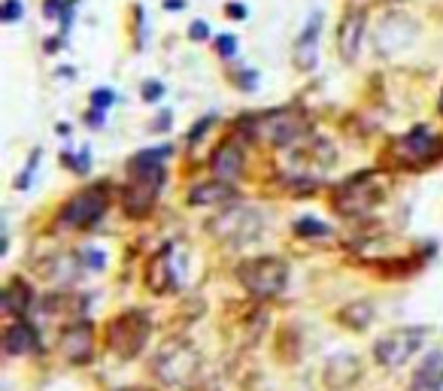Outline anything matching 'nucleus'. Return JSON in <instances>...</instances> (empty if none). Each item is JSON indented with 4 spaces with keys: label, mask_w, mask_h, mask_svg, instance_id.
Segmentation results:
<instances>
[{
    "label": "nucleus",
    "mask_w": 443,
    "mask_h": 391,
    "mask_svg": "<svg viewBox=\"0 0 443 391\" xmlns=\"http://www.w3.org/2000/svg\"><path fill=\"white\" fill-rule=\"evenodd\" d=\"M164 155L167 149L161 146L158 152H140L128 164V185L122 192V209L131 218H146L155 209L158 188L164 182Z\"/></svg>",
    "instance_id": "f257e3e1"
},
{
    "label": "nucleus",
    "mask_w": 443,
    "mask_h": 391,
    "mask_svg": "<svg viewBox=\"0 0 443 391\" xmlns=\"http://www.w3.org/2000/svg\"><path fill=\"white\" fill-rule=\"evenodd\" d=\"M198 373H200V352L183 337L161 343L158 352L152 355V376L174 391L195 385Z\"/></svg>",
    "instance_id": "f03ea898"
},
{
    "label": "nucleus",
    "mask_w": 443,
    "mask_h": 391,
    "mask_svg": "<svg viewBox=\"0 0 443 391\" xmlns=\"http://www.w3.org/2000/svg\"><path fill=\"white\" fill-rule=\"evenodd\" d=\"M237 279H240V285H243L253 297H258V300H270V297H277V294H283V292H286L289 267H286V261H283V258H274V255H255V258L240 261Z\"/></svg>",
    "instance_id": "7ed1b4c3"
},
{
    "label": "nucleus",
    "mask_w": 443,
    "mask_h": 391,
    "mask_svg": "<svg viewBox=\"0 0 443 391\" xmlns=\"http://www.w3.org/2000/svg\"><path fill=\"white\" fill-rule=\"evenodd\" d=\"M261 230H265V216L246 204H231L216 218H210V234L225 246H249L261 237Z\"/></svg>",
    "instance_id": "20e7f679"
},
{
    "label": "nucleus",
    "mask_w": 443,
    "mask_h": 391,
    "mask_svg": "<svg viewBox=\"0 0 443 391\" xmlns=\"http://www.w3.org/2000/svg\"><path fill=\"white\" fill-rule=\"evenodd\" d=\"M149 337H152V318L146 313H140V309L119 313L109 318V325H107V346H109V352L122 361H131L143 352Z\"/></svg>",
    "instance_id": "39448f33"
},
{
    "label": "nucleus",
    "mask_w": 443,
    "mask_h": 391,
    "mask_svg": "<svg viewBox=\"0 0 443 391\" xmlns=\"http://www.w3.org/2000/svg\"><path fill=\"white\" fill-rule=\"evenodd\" d=\"M109 206V194L104 185H95V188H85L67 200V204L58 209V228L64 230H83V228H92L100 216L107 213Z\"/></svg>",
    "instance_id": "423d86ee"
},
{
    "label": "nucleus",
    "mask_w": 443,
    "mask_h": 391,
    "mask_svg": "<svg viewBox=\"0 0 443 391\" xmlns=\"http://www.w3.org/2000/svg\"><path fill=\"white\" fill-rule=\"evenodd\" d=\"M425 343V328H395L374 343V361L386 370L404 367Z\"/></svg>",
    "instance_id": "0eeeda50"
},
{
    "label": "nucleus",
    "mask_w": 443,
    "mask_h": 391,
    "mask_svg": "<svg viewBox=\"0 0 443 391\" xmlns=\"http://www.w3.org/2000/svg\"><path fill=\"white\" fill-rule=\"evenodd\" d=\"M382 204V188L370 173H358L337 188V209L344 216H365Z\"/></svg>",
    "instance_id": "6e6552de"
},
{
    "label": "nucleus",
    "mask_w": 443,
    "mask_h": 391,
    "mask_svg": "<svg viewBox=\"0 0 443 391\" xmlns=\"http://www.w3.org/2000/svg\"><path fill=\"white\" fill-rule=\"evenodd\" d=\"M416 39V22L404 13H389L382 15L380 27L374 31V46L380 55H398Z\"/></svg>",
    "instance_id": "1a4fd4ad"
},
{
    "label": "nucleus",
    "mask_w": 443,
    "mask_h": 391,
    "mask_svg": "<svg viewBox=\"0 0 443 391\" xmlns=\"http://www.w3.org/2000/svg\"><path fill=\"white\" fill-rule=\"evenodd\" d=\"M304 134H307V122L298 109H274V113L265 116V122H261V137L279 149L298 143Z\"/></svg>",
    "instance_id": "9d476101"
},
{
    "label": "nucleus",
    "mask_w": 443,
    "mask_h": 391,
    "mask_svg": "<svg viewBox=\"0 0 443 391\" xmlns=\"http://www.w3.org/2000/svg\"><path fill=\"white\" fill-rule=\"evenodd\" d=\"M143 283L146 288L152 292L155 297H167L170 292H176L179 285V270H176V252L174 246H164L149 258L146 264V273H143Z\"/></svg>",
    "instance_id": "9b49d317"
},
{
    "label": "nucleus",
    "mask_w": 443,
    "mask_h": 391,
    "mask_svg": "<svg viewBox=\"0 0 443 391\" xmlns=\"http://www.w3.org/2000/svg\"><path fill=\"white\" fill-rule=\"evenodd\" d=\"M365 376V361L352 352H337L325 361L322 367V385L328 391H349L358 385V379Z\"/></svg>",
    "instance_id": "f8f14e48"
},
{
    "label": "nucleus",
    "mask_w": 443,
    "mask_h": 391,
    "mask_svg": "<svg viewBox=\"0 0 443 391\" xmlns=\"http://www.w3.org/2000/svg\"><path fill=\"white\" fill-rule=\"evenodd\" d=\"M365 27H368L365 6H349L337 25V52L344 61H356L361 39H365Z\"/></svg>",
    "instance_id": "ddd939ff"
},
{
    "label": "nucleus",
    "mask_w": 443,
    "mask_h": 391,
    "mask_svg": "<svg viewBox=\"0 0 443 391\" xmlns=\"http://www.w3.org/2000/svg\"><path fill=\"white\" fill-rule=\"evenodd\" d=\"M61 352L70 364H88L95 355V325L88 318L70 325L61 334Z\"/></svg>",
    "instance_id": "4468645a"
},
{
    "label": "nucleus",
    "mask_w": 443,
    "mask_h": 391,
    "mask_svg": "<svg viewBox=\"0 0 443 391\" xmlns=\"http://www.w3.org/2000/svg\"><path fill=\"white\" fill-rule=\"evenodd\" d=\"M319 34H322V13H313L307 18L304 31L298 34L295 46H291V64H295L301 73L313 70L319 61Z\"/></svg>",
    "instance_id": "2eb2a0df"
},
{
    "label": "nucleus",
    "mask_w": 443,
    "mask_h": 391,
    "mask_svg": "<svg viewBox=\"0 0 443 391\" xmlns=\"http://www.w3.org/2000/svg\"><path fill=\"white\" fill-rule=\"evenodd\" d=\"M395 155H398V161L407 167H419V164L431 161V155H435V137H431V130L416 128V130H410V134L398 137Z\"/></svg>",
    "instance_id": "dca6fc26"
},
{
    "label": "nucleus",
    "mask_w": 443,
    "mask_h": 391,
    "mask_svg": "<svg viewBox=\"0 0 443 391\" xmlns=\"http://www.w3.org/2000/svg\"><path fill=\"white\" fill-rule=\"evenodd\" d=\"M210 167H213V176L222 179V182H231L234 185L240 176H243V170H246V161H243V152H240V146L237 143H231V139H225L213 158H210Z\"/></svg>",
    "instance_id": "f3484780"
},
{
    "label": "nucleus",
    "mask_w": 443,
    "mask_h": 391,
    "mask_svg": "<svg viewBox=\"0 0 443 391\" xmlns=\"http://www.w3.org/2000/svg\"><path fill=\"white\" fill-rule=\"evenodd\" d=\"M234 197V185L231 182H222V179H207V182H198L188 188V206H219V204H228Z\"/></svg>",
    "instance_id": "a211bd4d"
},
{
    "label": "nucleus",
    "mask_w": 443,
    "mask_h": 391,
    "mask_svg": "<svg viewBox=\"0 0 443 391\" xmlns=\"http://www.w3.org/2000/svg\"><path fill=\"white\" fill-rule=\"evenodd\" d=\"M410 391H443V355L440 352H431L413 370Z\"/></svg>",
    "instance_id": "6ab92c4d"
},
{
    "label": "nucleus",
    "mask_w": 443,
    "mask_h": 391,
    "mask_svg": "<svg viewBox=\"0 0 443 391\" xmlns=\"http://www.w3.org/2000/svg\"><path fill=\"white\" fill-rule=\"evenodd\" d=\"M374 316H377V309H374V304H370V300H352V304H346V306L337 309V318H334V322H337L340 328L356 330V334H358V330H368V328H370Z\"/></svg>",
    "instance_id": "aec40b11"
},
{
    "label": "nucleus",
    "mask_w": 443,
    "mask_h": 391,
    "mask_svg": "<svg viewBox=\"0 0 443 391\" xmlns=\"http://www.w3.org/2000/svg\"><path fill=\"white\" fill-rule=\"evenodd\" d=\"M4 349L9 355H28L37 349V334L28 322H13L4 330Z\"/></svg>",
    "instance_id": "412c9836"
},
{
    "label": "nucleus",
    "mask_w": 443,
    "mask_h": 391,
    "mask_svg": "<svg viewBox=\"0 0 443 391\" xmlns=\"http://www.w3.org/2000/svg\"><path fill=\"white\" fill-rule=\"evenodd\" d=\"M28 304H31V288H28L22 279H13L6 285V294H4V309L9 316H25Z\"/></svg>",
    "instance_id": "4be33fe9"
},
{
    "label": "nucleus",
    "mask_w": 443,
    "mask_h": 391,
    "mask_svg": "<svg viewBox=\"0 0 443 391\" xmlns=\"http://www.w3.org/2000/svg\"><path fill=\"white\" fill-rule=\"evenodd\" d=\"M291 230H295L298 237H328L331 234V228L322 225L319 218H301V222H295Z\"/></svg>",
    "instance_id": "5701e85b"
},
{
    "label": "nucleus",
    "mask_w": 443,
    "mask_h": 391,
    "mask_svg": "<svg viewBox=\"0 0 443 391\" xmlns=\"http://www.w3.org/2000/svg\"><path fill=\"white\" fill-rule=\"evenodd\" d=\"M22 15H25L22 0H4V9H0V18H4V22H18Z\"/></svg>",
    "instance_id": "b1692460"
},
{
    "label": "nucleus",
    "mask_w": 443,
    "mask_h": 391,
    "mask_svg": "<svg viewBox=\"0 0 443 391\" xmlns=\"http://www.w3.org/2000/svg\"><path fill=\"white\" fill-rule=\"evenodd\" d=\"M216 52L222 55V58H231L237 52V37H231V34H219L216 37Z\"/></svg>",
    "instance_id": "393cba45"
},
{
    "label": "nucleus",
    "mask_w": 443,
    "mask_h": 391,
    "mask_svg": "<svg viewBox=\"0 0 443 391\" xmlns=\"http://www.w3.org/2000/svg\"><path fill=\"white\" fill-rule=\"evenodd\" d=\"M225 15L228 18H237V22H240V18H246V6L237 4V0H231V4L225 6Z\"/></svg>",
    "instance_id": "a878e982"
},
{
    "label": "nucleus",
    "mask_w": 443,
    "mask_h": 391,
    "mask_svg": "<svg viewBox=\"0 0 443 391\" xmlns=\"http://www.w3.org/2000/svg\"><path fill=\"white\" fill-rule=\"evenodd\" d=\"M188 37H191V39H207V37H210V31H207V22H191V27H188Z\"/></svg>",
    "instance_id": "bb28decb"
},
{
    "label": "nucleus",
    "mask_w": 443,
    "mask_h": 391,
    "mask_svg": "<svg viewBox=\"0 0 443 391\" xmlns=\"http://www.w3.org/2000/svg\"><path fill=\"white\" fill-rule=\"evenodd\" d=\"M161 94H164L161 82H146V85H143V97H146V100H158Z\"/></svg>",
    "instance_id": "cd10ccee"
},
{
    "label": "nucleus",
    "mask_w": 443,
    "mask_h": 391,
    "mask_svg": "<svg viewBox=\"0 0 443 391\" xmlns=\"http://www.w3.org/2000/svg\"><path fill=\"white\" fill-rule=\"evenodd\" d=\"M92 100H95V106H97V104H100V106H109V104H113V92L100 88V92H95V94H92Z\"/></svg>",
    "instance_id": "c85d7f7f"
},
{
    "label": "nucleus",
    "mask_w": 443,
    "mask_h": 391,
    "mask_svg": "<svg viewBox=\"0 0 443 391\" xmlns=\"http://www.w3.org/2000/svg\"><path fill=\"white\" fill-rule=\"evenodd\" d=\"M186 6V0H164V9H174V13H176V9H183Z\"/></svg>",
    "instance_id": "c756f323"
},
{
    "label": "nucleus",
    "mask_w": 443,
    "mask_h": 391,
    "mask_svg": "<svg viewBox=\"0 0 443 391\" xmlns=\"http://www.w3.org/2000/svg\"><path fill=\"white\" fill-rule=\"evenodd\" d=\"M116 391H152V388H143V385H125V388H116Z\"/></svg>",
    "instance_id": "7c9ffc66"
},
{
    "label": "nucleus",
    "mask_w": 443,
    "mask_h": 391,
    "mask_svg": "<svg viewBox=\"0 0 443 391\" xmlns=\"http://www.w3.org/2000/svg\"><path fill=\"white\" fill-rule=\"evenodd\" d=\"M176 391H204V388H198V385H188V388H176Z\"/></svg>",
    "instance_id": "2f4dec72"
},
{
    "label": "nucleus",
    "mask_w": 443,
    "mask_h": 391,
    "mask_svg": "<svg viewBox=\"0 0 443 391\" xmlns=\"http://www.w3.org/2000/svg\"><path fill=\"white\" fill-rule=\"evenodd\" d=\"M437 106H440V113H443V92H440V100H437Z\"/></svg>",
    "instance_id": "473e14b6"
}]
</instances>
